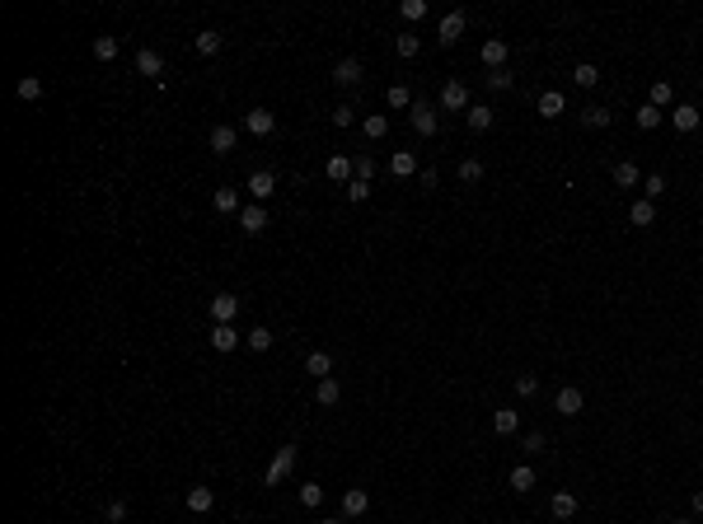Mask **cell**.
Instances as JSON below:
<instances>
[{"instance_id":"obj_1","label":"cell","mask_w":703,"mask_h":524,"mask_svg":"<svg viewBox=\"0 0 703 524\" xmlns=\"http://www.w3.org/2000/svg\"><path fill=\"white\" fill-rule=\"evenodd\" d=\"M296 468V445H281L277 449V459L267 463V473H263V482L267 487H277V482H286V473Z\"/></svg>"},{"instance_id":"obj_2","label":"cell","mask_w":703,"mask_h":524,"mask_svg":"<svg viewBox=\"0 0 703 524\" xmlns=\"http://www.w3.org/2000/svg\"><path fill=\"white\" fill-rule=\"evenodd\" d=\"M244 131H249V136H272V131H277V117L267 108H249L244 112Z\"/></svg>"},{"instance_id":"obj_3","label":"cell","mask_w":703,"mask_h":524,"mask_svg":"<svg viewBox=\"0 0 703 524\" xmlns=\"http://www.w3.org/2000/svg\"><path fill=\"white\" fill-rule=\"evenodd\" d=\"M371 510V496H366V487H347L343 492V520H361Z\"/></svg>"},{"instance_id":"obj_4","label":"cell","mask_w":703,"mask_h":524,"mask_svg":"<svg viewBox=\"0 0 703 524\" xmlns=\"http://www.w3.org/2000/svg\"><path fill=\"white\" fill-rule=\"evenodd\" d=\"M441 108H450V112H469V89H464V80H450V85L441 89Z\"/></svg>"},{"instance_id":"obj_5","label":"cell","mask_w":703,"mask_h":524,"mask_svg":"<svg viewBox=\"0 0 703 524\" xmlns=\"http://www.w3.org/2000/svg\"><path fill=\"white\" fill-rule=\"evenodd\" d=\"M553 407H558L562 416H577L581 407H586V393H581L577 384H567V388H558V398H553Z\"/></svg>"},{"instance_id":"obj_6","label":"cell","mask_w":703,"mask_h":524,"mask_svg":"<svg viewBox=\"0 0 703 524\" xmlns=\"http://www.w3.org/2000/svg\"><path fill=\"white\" fill-rule=\"evenodd\" d=\"M361 75H366V66H361L357 57H343V61L333 66V80H338L343 89H352V85H361Z\"/></svg>"},{"instance_id":"obj_7","label":"cell","mask_w":703,"mask_h":524,"mask_svg":"<svg viewBox=\"0 0 703 524\" xmlns=\"http://www.w3.org/2000/svg\"><path fill=\"white\" fill-rule=\"evenodd\" d=\"M239 230H244V234H263V230H267L263 201H253V206H244V211H239Z\"/></svg>"},{"instance_id":"obj_8","label":"cell","mask_w":703,"mask_h":524,"mask_svg":"<svg viewBox=\"0 0 703 524\" xmlns=\"http://www.w3.org/2000/svg\"><path fill=\"white\" fill-rule=\"evenodd\" d=\"M249 192H253V201L272 197V192H277V173H272V169H258V173H249Z\"/></svg>"},{"instance_id":"obj_9","label":"cell","mask_w":703,"mask_h":524,"mask_svg":"<svg viewBox=\"0 0 703 524\" xmlns=\"http://www.w3.org/2000/svg\"><path fill=\"white\" fill-rule=\"evenodd\" d=\"M239 342L244 337L234 333V323H211V347H216V351H234Z\"/></svg>"},{"instance_id":"obj_10","label":"cell","mask_w":703,"mask_h":524,"mask_svg":"<svg viewBox=\"0 0 703 524\" xmlns=\"http://www.w3.org/2000/svg\"><path fill=\"white\" fill-rule=\"evenodd\" d=\"M413 126H418V136H436V108L432 103H413Z\"/></svg>"},{"instance_id":"obj_11","label":"cell","mask_w":703,"mask_h":524,"mask_svg":"<svg viewBox=\"0 0 703 524\" xmlns=\"http://www.w3.org/2000/svg\"><path fill=\"white\" fill-rule=\"evenodd\" d=\"M136 71H141V75H150V80H159V75H164V57L150 52V47H141V52H136Z\"/></svg>"},{"instance_id":"obj_12","label":"cell","mask_w":703,"mask_h":524,"mask_svg":"<svg viewBox=\"0 0 703 524\" xmlns=\"http://www.w3.org/2000/svg\"><path fill=\"white\" fill-rule=\"evenodd\" d=\"M234 314H239V300H234V295H216V300H211V323H234Z\"/></svg>"},{"instance_id":"obj_13","label":"cell","mask_w":703,"mask_h":524,"mask_svg":"<svg viewBox=\"0 0 703 524\" xmlns=\"http://www.w3.org/2000/svg\"><path fill=\"white\" fill-rule=\"evenodd\" d=\"M328 178H333V183H352V178H357V164H352L347 154H328Z\"/></svg>"},{"instance_id":"obj_14","label":"cell","mask_w":703,"mask_h":524,"mask_svg":"<svg viewBox=\"0 0 703 524\" xmlns=\"http://www.w3.org/2000/svg\"><path fill=\"white\" fill-rule=\"evenodd\" d=\"M548 515H553V520H572V515H577V496H572V492H553Z\"/></svg>"},{"instance_id":"obj_15","label":"cell","mask_w":703,"mask_h":524,"mask_svg":"<svg viewBox=\"0 0 703 524\" xmlns=\"http://www.w3.org/2000/svg\"><path fill=\"white\" fill-rule=\"evenodd\" d=\"M460 33H464V10H450V15L441 19V43H446V47L460 43Z\"/></svg>"},{"instance_id":"obj_16","label":"cell","mask_w":703,"mask_h":524,"mask_svg":"<svg viewBox=\"0 0 703 524\" xmlns=\"http://www.w3.org/2000/svg\"><path fill=\"white\" fill-rule=\"evenodd\" d=\"M187 510H192V515L216 510V492H211V487H192V492H187Z\"/></svg>"},{"instance_id":"obj_17","label":"cell","mask_w":703,"mask_h":524,"mask_svg":"<svg viewBox=\"0 0 703 524\" xmlns=\"http://www.w3.org/2000/svg\"><path fill=\"white\" fill-rule=\"evenodd\" d=\"M562 108H567L562 89H544V94H539V117H548V122H553V117H558Z\"/></svg>"},{"instance_id":"obj_18","label":"cell","mask_w":703,"mask_h":524,"mask_svg":"<svg viewBox=\"0 0 703 524\" xmlns=\"http://www.w3.org/2000/svg\"><path fill=\"white\" fill-rule=\"evenodd\" d=\"M305 370H310L314 379H333V356H328V351H310V356H305Z\"/></svg>"},{"instance_id":"obj_19","label":"cell","mask_w":703,"mask_h":524,"mask_svg":"<svg viewBox=\"0 0 703 524\" xmlns=\"http://www.w3.org/2000/svg\"><path fill=\"white\" fill-rule=\"evenodd\" d=\"M464 126H469V131H488V126H492V108H488V103H469Z\"/></svg>"},{"instance_id":"obj_20","label":"cell","mask_w":703,"mask_h":524,"mask_svg":"<svg viewBox=\"0 0 703 524\" xmlns=\"http://www.w3.org/2000/svg\"><path fill=\"white\" fill-rule=\"evenodd\" d=\"M516 426H520V412H516V407H497V412H492V431L497 435H516Z\"/></svg>"},{"instance_id":"obj_21","label":"cell","mask_w":703,"mask_h":524,"mask_svg":"<svg viewBox=\"0 0 703 524\" xmlns=\"http://www.w3.org/2000/svg\"><path fill=\"white\" fill-rule=\"evenodd\" d=\"M206 140H211V150H216V154H230V150H234V126L216 122V126H211V136H206Z\"/></svg>"},{"instance_id":"obj_22","label":"cell","mask_w":703,"mask_h":524,"mask_svg":"<svg viewBox=\"0 0 703 524\" xmlns=\"http://www.w3.org/2000/svg\"><path fill=\"white\" fill-rule=\"evenodd\" d=\"M361 131H366V140H385L390 136V117H385V112H366Z\"/></svg>"},{"instance_id":"obj_23","label":"cell","mask_w":703,"mask_h":524,"mask_svg":"<svg viewBox=\"0 0 703 524\" xmlns=\"http://www.w3.org/2000/svg\"><path fill=\"white\" fill-rule=\"evenodd\" d=\"M628 220H633V225H642V230H647V225H652V220H656V201H647V197H642V201H633V206H628Z\"/></svg>"},{"instance_id":"obj_24","label":"cell","mask_w":703,"mask_h":524,"mask_svg":"<svg viewBox=\"0 0 703 524\" xmlns=\"http://www.w3.org/2000/svg\"><path fill=\"white\" fill-rule=\"evenodd\" d=\"M614 183H619V187H638L642 183L638 164H633V159H619V164H614Z\"/></svg>"},{"instance_id":"obj_25","label":"cell","mask_w":703,"mask_h":524,"mask_svg":"<svg viewBox=\"0 0 703 524\" xmlns=\"http://www.w3.org/2000/svg\"><path fill=\"white\" fill-rule=\"evenodd\" d=\"M671 122H675V131H694V126H699V108H694V103H680V108L671 112Z\"/></svg>"},{"instance_id":"obj_26","label":"cell","mask_w":703,"mask_h":524,"mask_svg":"<svg viewBox=\"0 0 703 524\" xmlns=\"http://www.w3.org/2000/svg\"><path fill=\"white\" fill-rule=\"evenodd\" d=\"M220 43H225V38H220L216 29H202L197 38H192V47H197L202 57H216V52H220Z\"/></svg>"},{"instance_id":"obj_27","label":"cell","mask_w":703,"mask_h":524,"mask_svg":"<svg viewBox=\"0 0 703 524\" xmlns=\"http://www.w3.org/2000/svg\"><path fill=\"white\" fill-rule=\"evenodd\" d=\"M413 169H418V159H413V150H394V154H390V173H394V178H408Z\"/></svg>"},{"instance_id":"obj_28","label":"cell","mask_w":703,"mask_h":524,"mask_svg":"<svg viewBox=\"0 0 703 524\" xmlns=\"http://www.w3.org/2000/svg\"><path fill=\"white\" fill-rule=\"evenodd\" d=\"M502 61H506V43H502V38H488L483 43V66L502 71Z\"/></svg>"},{"instance_id":"obj_29","label":"cell","mask_w":703,"mask_h":524,"mask_svg":"<svg viewBox=\"0 0 703 524\" xmlns=\"http://www.w3.org/2000/svg\"><path fill=\"white\" fill-rule=\"evenodd\" d=\"M385 103H390V108H413L418 99H413L408 85H390V89H385Z\"/></svg>"},{"instance_id":"obj_30","label":"cell","mask_w":703,"mask_h":524,"mask_svg":"<svg viewBox=\"0 0 703 524\" xmlns=\"http://www.w3.org/2000/svg\"><path fill=\"white\" fill-rule=\"evenodd\" d=\"M216 211L220 216H239V192L234 187H216Z\"/></svg>"},{"instance_id":"obj_31","label":"cell","mask_w":703,"mask_h":524,"mask_svg":"<svg viewBox=\"0 0 703 524\" xmlns=\"http://www.w3.org/2000/svg\"><path fill=\"white\" fill-rule=\"evenodd\" d=\"M15 94L24 99V103H38V99H43V80H38V75H24V80L15 85Z\"/></svg>"},{"instance_id":"obj_32","label":"cell","mask_w":703,"mask_h":524,"mask_svg":"<svg viewBox=\"0 0 703 524\" xmlns=\"http://www.w3.org/2000/svg\"><path fill=\"white\" fill-rule=\"evenodd\" d=\"M661 117H666V112L656 108V103H642V108H638V126H642V131H656Z\"/></svg>"},{"instance_id":"obj_33","label":"cell","mask_w":703,"mask_h":524,"mask_svg":"<svg viewBox=\"0 0 703 524\" xmlns=\"http://www.w3.org/2000/svg\"><path fill=\"white\" fill-rule=\"evenodd\" d=\"M511 487H516V492H530V487H534V468H530V463H516V468H511Z\"/></svg>"},{"instance_id":"obj_34","label":"cell","mask_w":703,"mask_h":524,"mask_svg":"<svg viewBox=\"0 0 703 524\" xmlns=\"http://www.w3.org/2000/svg\"><path fill=\"white\" fill-rule=\"evenodd\" d=\"M314 398L324 402V407H333V402L343 398V388H338V379H319V388H314Z\"/></svg>"},{"instance_id":"obj_35","label":"cell","mask_w":703,"mask_h":524,"mask_svg":"<svg viewBox=\"0 0 703 524\" xmlns=\"http://www.w3.org/2000/svg\"><path fill=\"white\" fill-rule=\"evenodd\" d=\"M244 347H249V351H267V347H272V333H267V328H253V333H244Z\"/></svg>"},{"instance_id":"obj_36","label":"cell","mask_w":703,"mask_h":524,"mask_svg":"<svg viewBox=\"0 0 703 524\" xmlns=\"http://www.w3.org/2000/svg\"><path fill=\"white\" fill-rule=\"evenodd\" d=\"M572 80H577V85H581V89H595V80H600V71H595V66H591V61H581V66H577V71H572Z\"/></svg>"},{"instance_id":"obj_37","label":"cell","mask_w":703,"mask_h":524,"mask_svg":"<svg viewBox=\"0 0 703 524\" xmlns=\"http://www.w3.org/2000/svg\"><path fill=\"white\" fill-rule=\"evenodd\" d=\"M300 506H324V487H319V482H305V487H300Z\"/></svg>"},{"instance_id":"obj_38","label":"cell","mask_w":703,"mask_h":524,"mask_svg":"<svg viewBox=\"0 0 703 524\" xmlns=\"http://www.w3.org/2000/svg\"><path fill=\"white\" fill-rule=\"evenodd\" d=\"M642 192H647V201H661V197H666V178H661V173L642 178Z\"/></svg>"},{"instance_id":"obj_39","label":"cell","mask_w":703,"mask_h":524,"mask_svg":"<svg viewBox=\"0 0 703 524\" xmlns=\"http://www.w3.org/2000/svg\"><path fill=\"white\" fill-rule=\"evenodd\" d=\"M94 57H99V61H113V57H118V38H94Z\"/></svg>"},{"instance_id":"obj_40","label":"cell","mask_w":703,"mask_h":524,"mask_svg":"<svg viewBox=\"0 0 703 524\" xmlns=\"http://www.w3.org/2000/svg\"><path fill=\"white\" fill-rule=\"evenodd\" d=\"M460 178H464V183H478V178H483V159H464V164H460Z\"/></svg>"},{"instance_id":"obj_41","label":"cell","mask_w":703,"mask_h":524,"mask_svg":"<svg viewBox=\"0 0 703 524\" xmlns=\"http://www.w3.org/2000/svg\"><path fill=\"white\" fill-rule=\"evenodd\" d=\"M516 393H520V398H534V393H539V379H534V374H516Z\"/></svg>"},{"instance_id":"obj_42","label":"cell","mask_w":703,"mask_h":524,"mask_svg":"<svg viewBox=\"0 0 703 524\" xmlns=\"http://www.w3.org/2000/svg\"><path fill=\"white\" fill-rule=\"evenodd\" d=\"M671 99H675V89L666 85V80H656V85H652V103H656V108H666Z\"/></svg>"},{"instance_id":"obj_43","label":"cell","mask_w":703,"mask_h":524,"mask_svg":"<svg viewBox=\"0 0 703 524\" xmlns=\"http://www.w3.org/2000/svg\"><path fill=\"white\" fill-rule=\"evenodd\" d=\"M581 126H609V108H586L581 112Z\"/></svg>"},{"instance_id":"obj_44","label":"cell","mask_w":703,"mask_h":524,"mask_svg":"<svg viewBox=\"0 0 703 524\" xmlns=\"http://www.w3.org/2000/svg\"><path fill=\"white\" fill-rule=\"evenodd\" d=\"M399 15H404L408 24H418V19L427 15V0H404V10H399Z\"/></svg>"},{"instance_id":"obj_45","label":"cell","mask_w":703,"mask_h":524,"mask_svg":"<svg viewBox=\"0 0 703 524\" xmlns=\"http://www.w3.org/2000/svg\"><path fill=\"white\" fill-rule=\"evenodd\" d=\"M418 38H413V33H404V38H394V52H399V57H418Z\"/></svg>"},{"instance_id":"obj_46","label":"cell","mask_w":703,"mask_h":524,"mask_svg":"<svg viewBox=\"0 0 703 524\" xmlns=\"http://www.w3.org/2000/svg\"><path fill=\"white\" fill-rule=\"evenodd\" d=\"M352 122H357V108H352V103H338V108H333V126H352Z\"/></svg>"},{"instance_id":"obj_47","label":"cell","mask_w":703,"mask_h":524,"mask_svg":"<svg viewBox=\"0 0 703 524\" xmlns=\"http://www.w3.org/2000/svg\"><path fill=\"white\" fill-rule=\"evenodd\" d=\"M366 197H371V183L352 178V183H347V201H366Z\"/></svg>"},{"instance_id":"obj_48","label":"cell","mask_w":703,"mask_h":524,"mask_svg":"<svg viewBox=\"0 0 703 524\" xmlns=\"http://www.w3.org/2000/svg\"><path fill=\"white\" fill-rule=\"evenodd\" d=\"M357 178H361V183H371V178H375V159H371V154H361V159H357Z\"/></svg>"},{"instance_id":"obj_49","label":"cell","mask_w":703,"mask_h":524,"mask_svg":"<svg viewBox=\"0 0 703 524\" xmlns=\"http://www.w3.org/2000/svg\"><path fill=\"white\" fill-rule=\"evenodd\" d=\"M488 85H492V89H511V71H506V66H502V71H492V75H488Z\"/></svg>"},{"instance_id":"obj_50","label":"cell","mask_w":703,"mask_h":524,"mask_svg":"<svg viewBox=\"0 0 703 524\" xmlns=\"http://www.w3.org/2000/svg\"><path fill=\"white\" fill-rule=\"evenodd\" d=\"M104 515H108L113 524H122V520H127V501H108V510H104Z\"/></svg>"},{"instance_id":"obj_51","label":"cell","mask_w":703,"mask_h":524,"mask_svg":"<svg viewBox=\"0 0 703 524\" xmlns=\"http://www.w3.org/2000/svg\"><path fill=\"white\" fill-rule=\"evenodd\" d=\"M525 454H544V435H539V431L525 435Z\"/></svg>"},{"instance_id":"obj_52","label":"cell","mask_w":703,"mask_h":524,"mask_svg":"<svg viewBox=\"0 0 703 524\" xmlns=\"http://www.w3.org/2000/svg\"><path fill=\"white\" fill-rule=\"evenodd\" d=\"M694 510H699V515H703V492H694Z\"/></svg>"},{"instance_id":"obj_53","label":"cell","mask_w":703,"mask_h":524,"mask_svg":"<svg viewBox=\"0 0 703 524\" xmlns=\"http://www.w3.org/2000/svg\"><path fill=\"white\" fill-rule=\"evenodd\" d=\"M671 524H694V520H671Z\"/></svg>"},{"instance_id":"obj_54","label":"cell","mask_w":703,"mask_h":524,"mask_svg":"<svg viewBox=\"0 0 703 524\" xmlns=\"http://www.w3.org/2000/svg\"><path fill=\"white\" fill-rule=\"evenodd\" d=\"M324 524H347V520H324Z\"/></svg>"}]
</instances>
